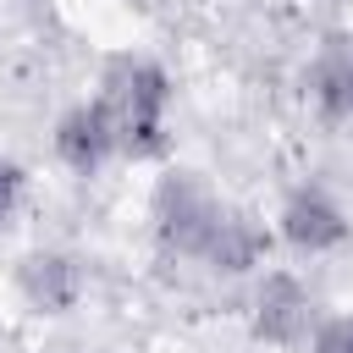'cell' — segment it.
<instances>
[{"label":"cell","mask_w":353,"mask_h":353,"mask_svg":"<svg viewBox=\"0 0 353 353\" xmlns=\"http://www.w3.org/2000/svg\"><path fill=\"white\" fill-rule=\"evenodd\" d=\"M309 353H353V314H320Z\"/></svg>","instance_id":"cell-8"},{"label":"cell","mask_w":353,"mask_h":353,"mask_svg":"<svg viewBox=\"0 0 353 353\" xmlns=\"http://www.w3.org/2000/svg\"><path fill=\"white\" fill-rule=\"evenodd\" d=\"M94 99L110 110L116 121V143L121 160H160L165 154V116H171V72L154 55L121 50L99 66V88Z\"/></svg>","instance_id":"cell-1"},{"label":"cell","mask_w":353,"mask_h":353,"mask_svg":"<svg viewBox=\"0 0 353 353\" xmlns=\"http://www.w3.org/2000/svg\"><path fill=\"white\" fill-rule=\"evenodd\" d=\"M83 292H88V265L77 254H66V248H33V254L17 259V298L33 314L61 320V314H72L83 303Z\"/></svg>","instance_id":"cell-5"},{"label":"cell","mask_w":353,"mask_h":353,"mask_svg":"<svg viewBox=\"0 0 353 353\" xmlns=\"http://www.w3.org/2000/svg\"><path fill=\"white\" fill-rule=\"evenodd\" d=\"M265 254H270V232L254 210L243 204H221L204 248H199V265L215 270V276H259L265 270Z\"/></svg>","instance_id":"cell-7"},{"label":"cell","mask_w":353,"mask_h":353,"mask_svg":"<svg viewBox=\"0 0 353 353\" xmlns=\"http://www.w3.org/2000/svg\"><path fill=\"white\" fill-rule=\"evenodd\" d=\"M248 325L259 342L270 347H309L314 325H320V303L309 292V281L298 270H259L254 292H248Z\"/></svg>","instance_id":"cell-3"},{"label":"cell","mask_w":353,"mask_h":353,"mask_svg":"<svg viewBox=\"0 0 353 353\" xmlns=\"http://www.w3.org/2000/svg\"><path fill=\"white\" fill-rule=\"evenodd\" d=\"M55 160L72 171V176H99L110 160H121V143H116V121L99 99H77L55 116Z\"/></svg>","instance_id":"cell-6"},{"label":"cell","mask_w":353,"mask_h":353,"mask_svg":"<svg viewBox=\"0 0 353 353\" xmlns=\"http://www.w3.org/2000/svg\"><path fill=\"white\" fill-rule=\"evenodd\" d=\"M22 199H28V176H22V165H17V160H6V154H0V226H11V221H17Z\"/></svg>","instance_id":"cell-9"},{"label":"cell","mask_w":353,"mask_h":353,"mask_svg":"<svg viewBox=\"0 0 353 353\" xmlns=\"http://www.w3.org/2000/svg\"><path fill=\"white\" fill-rule=\"evenodd\" d=\"M276 237L303 259L331 254L347 243V210L336 204V193L325 182H298V188H287V199L276 210Z\"/></svg>","instance_id":"cell-4"},{"label":"cell","mask_w":353,"mask_h":353,"mask_svg":"<svg viewBox=\"0 0 353 353\" xmlns=\"http://www.w3.org/2000/svg\"><path fill=\"white\" fill-rule=\"evenodd\" d=\"M215 215H221V199H215V188H210L199 171H182V165H171V171L154 182V193H149L154 243H160L165 254L199 259V248H204V237H210Z\"/></svg>","instance_id":"cell-2"},{"label":"cell","mask_w":353,"mask_h":353,"mask_svg":"<svg viewBox=\"0 0 353 353\" xmlns=\"http://www.w3.org/2000/svg\"><path fill=\"white\" fill-rule=\"evenodd\" d=\"M347 121H353V39H347Z\"/></svg>","instance_id":"cell-10"}]
</instances>
